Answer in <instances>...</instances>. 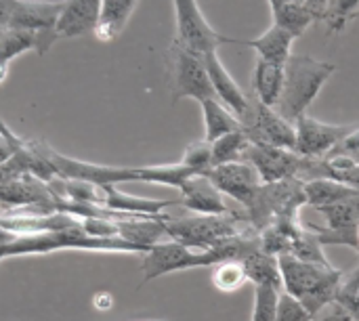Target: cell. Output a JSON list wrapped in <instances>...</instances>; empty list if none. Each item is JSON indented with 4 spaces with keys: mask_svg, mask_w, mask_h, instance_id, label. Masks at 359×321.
I'll return each instance as SVG.
<instances>
[{
    "mask_svg": "<svg viewBox=\"0 0 359 321\" xmlns=\"http://www.w3.org/2000/svg\"><path fill=\"white\" fill-rule=\"evenodd\" d=\"M337 71L334 63L313 59L309 55H290L284 65V90L276 109L290 122L307 114L324 84Z\"/></svg>",
    "mask_w": 359,
    "mask_h": 321,
    "instance_id": "obj_2",
    "label": "cell"
},
{
    "mask_svg": "<svg viewBox=\"0 0 359 321\" xmlns=\"http://www.w3.org/2000/svg\"><path fill=\"white\" fill-rule=\"evenodd\" d=\"M166 65L170 71L172 103H179L181 99H196L200 103L215 97L204 55H198L175 40L166 53Z\"/></svg>",
    "mask_w": 359,
    "mask_h": 321,
    "instance_id": "obj_5",
    "label": "cell"
},
{
    "mask_svg": "<svg viewBox=\"0 0 359 321\" xmlns=\"http://www.w3.org/2000/svg\"><path fill=\"white\" fill-rule=\"evenodd\" d=\"M353 126L328 124L309 114H303L294 120V151L309 160H324L332 153V149L349 135Z\"/></svg>",
    "mask_w": 359,
    "mask_h": 321,
    "instance_id": "obj_10",
    "label": "cell"
},
{
    "mask_svg": "<svg viewBox=\"0 0 359 321\" xmlns=\"http://www.w3.org/2000/svg\"><path fill=\"white\" fill-rule=\"evenodd\" d=\"M341 320H343V317H339V315H328V317H320V315H318V317H313L311 321H341Z\"/></svg>",
    "mask_w": 359,
    "mask_h": 321,
    "instance_id": "obj_41",
    "label": "cell"
},
{
    "mask_svg": "<svg viewBox=\"0 0 359 321\" xmlns=\"http://www.w3.org/2000/svg\"><path fill=\"white\" fill-rule=\"evenodd\" d=\"M206 177L215 183V187L236 200L238 204L246 208H250V204L255 202L263 181L257 172V168L246 162V160H240V162H227V164H219V166H212Z\"/></svg>",
    "mask_w": 359,
    "mask_h": 321,
    "instance_id": "obj_12",
    "label": "cell"
},
{
    "mask_svg": "<svg viewBox=\"0 0 359 321\" xmlns=\"http://www.w3.org/2000/svg\"><path fill=\"white\" fill-rule=\"evenodd\" d=\"M101 0H61L57 19L59 38H80L93 34L99 23Z\"/></svg>",
    "mask_w": 359,
    "mask_h": 321,
    "instance_id": "obj_16",
    "label": "cell"
},
{
    "mask_svg": "<svg viewBox=\"0 0 359 321\" xmlns=\"http://www.w3.org/2000/svg\"><path fill=\"white\" fill-rule=\"evenodd\" d=\"M358 238H359V231H358ZM358 252H359V248H358Z\"/></svg>",
    "mask_w": 359,
    "mask_h": 321,
    "instance_id": "obj_44",
    "label": "cell"
},
{
    "mask_svg": "<svg viewBox=\"0 0 359 321\" xmlns=\"http://www.w3.org/2000/svg\"><path fill=\"white\" fill-rule=\"evenodd\" d=\"M204 63H206V71H208V78H210V84L215 88V97L227 105L242 122V126L248 122V118L252 116V109H255V101H250L244 90L240 88V84L233 80V76L227 71V67L221 63L219 55L217 53H208L204 55Z\"/></svg>",
    "mask_w": 359,
    "mask_h": 321,
    "instance_id": "obj_14",
    "label": "cell"
},
{
    "mask_svg": "<svg viewBox=\"0 0 359 321\" xmlns=\"http://www.w3.org/2000/svg\"><path fill=\"white\" fill-rule=\"evenodd\" d=\"M13 151H15V149H13L11 141H8L6 137H2V135H0V166H2L11 156H13Z\"/></svg>",
    "mask_w": 359,
    "mask_h": 321,
    "instance_id": "obj_37",
    "label": "cell"
},
{
    "mask_svg": "<svg viewBox=\"0 0 359 321\" xmlns=\"http://www.w3.org/2000/svg\"><path fill=\"white\" fill-rule=\"evenodd\" d=\"M181 162L185 166H189L194 172L206 175L212 168V149H210V143L202 139V141H196V143L187 145L185 151H183Z\"/></svg>",
    "mask_w": 359,
    "mask_h": 321,
    "instance_id": "obj_33",
    "label": "cell"
},
{
    "mask_svg": "<svg viewBox=\"0 0 359 321\" xmlns=\"http://www.w3.org/2000/svg\"><path fill=\"white\" fill-rule=\"evenodd\" d=\"M6 74H8V65H6V63H0V84L4 82Z\"/></svg>",
    "mask_w": 359,
    "mask_h": 321,
    "instance_id": "obj_40",
    "label": "cell"
},
{
    "mask_svg": "<svg viewBox=\"0 0 359 321\" xmlns=\"http://www.w3.org/2000/svg\"><path fill=\"white\" fill-rule=\"evenodd\" d=\"M324 162V177L334 179L339 183H345L359 191V164L347 158L339 156H328L322 160Z\"/></svg>",
    "mask_w": 359,
    "mask_h": 321,
    "instance_id": "obj_31",
    "label": "cell"
},
{
    "mask_svg": "<svg viewBox=\"0 0 359 321\" xmlns=\"http://www.w3.org/2000/svg\"><path fill=\"white\" fill-rule=\"evenodd\" d=\"M240 263L246 271V280L252 286H273L278 290L282 288V273H280L278 257L267 254L265 250L257 248L250 254H246Z\"/></svg>",
    "mask_w": 359,
    "mask_h": 321,
    "instance_id": "obj_23",
    "label": "cell"
},
{
    "mask_svg": "<svg viewBox=\"0 0 359 321\" xmlns=\"http://www.w3.org/2000/svg\"><path fill=\"white\" fill-rule=\"evenodd\" d=\"M288 2H301V0H269L271 8H276V6H282V4H288Z\"/></svg>",
    "mask_w": 359,
    "mask_h": 321,
    "instance_id": "obj_39",
    "label": "cell"
},
{
    "mask_svg": "<svg viewBox=\"0 0 359 321\" xmlns=\"http://www.w3.org/2000/svg\"><path fill=\"white\" fill-rule=\"evenodd\" d=\"M280 290L273 286H255V305L250 321H276Z\"/></svg>",
    "mask_w": 359,
    "mask_h": 321,
    "instance_id": "obj_32",
    "label": "cell"
},
{
    "mask_svg": "<svg viewBox=\"0 0 359 321\" xmlns=\"http://www.w3.org/2000/svg\"><path fill=\"white\" fill-rule=\"evenodd\" d=\"M330 156H339V158H347L359 164V126H353L349 130V135L332 149Z\"/></svg>",
    "mask_w": 359,
    "mask_h": 321,
    "instance_id": "obj_35",
    "label": "cell"
},
{
    "mask_svg": "<svg viewBox=\"0 0 359 321\" xmlns=\"http://www.w3.org/2000/svg\"><path fill=\"white\" fill-rule=\"evenodd\" d=\"M172 2H175V23H177L175 40L185 48L198 55H208V53H217L223 44H242V40L238 38H227L219 34L204 17L198 0H172Z\"/></svg>",
    "mask_w": 359,
    "mask_h": 321,
    "instance_id": "obj_6",
    "label": "cell"
},
{
    "mask_svg": "<svg viewBox=\"0 0 359 321\" xmlns=\"http://www.w3.org/2000/svg\"><path fill=\"white\" fill-rule=\"evenodd\" d=\"M166 235L183 246H189L194 250H210L225 240L240 235L248 229H255L252 225L246 227L244 219L236 212L231 214H196V217H181L164 221Z\"/></svg>",
    "mask_w": 359,
    "mask_h": 321,
    "instance_id": "obj_3",
    "label": "cell"
},
{
    "mask_svg": "<svg viewBox=\"0 0 359 321\" xmlns=\"http://www.w3.org/2000/svg\"><path fill=\"white\" fill-rule=\"evenodd\" d=\"M179 204L194 214H231L225 196L215 187V183L206 175L189 177L181 187Z\"/></svg>",
    "mask_w": 359,
    "mask_h": 321,
    "instance_id": "obj_15",
    "label": "cell"
},
{
    "mask_svg": "<svg viewBox=\"0 0 359 321\" xmlns=\"http://www.w3.org/2000/svg\"><path fill=\"white\" fill-rule=\"evenodd\" d=\"M147 321H168V320H147Z\"/></svg>",
    "mask_w": 359,
    "mask_h": 321,
    "instance_id": "obj_42",
    "label": "cell"
},
{
    "mask_svg": "<svg viewBox=\"0 0 359 321\" xmlns=\"http://www.w3.org/2000/svg\"><path fill=\"white\" fill-rule=\"evenodd\" d=\"M137 181L141 183H154V185H166L179 189L189 177L198 175L183 162L177 164H151V166H135Z\"/></svg>",
    "mask_w": 359,
    "mask_h": 321,
    "instance_id": "obj_25",
    "label": "cell"
},
{
    "mask_svg": "<svg viewBox=\"0 0 359 321\" xmlns=\"http://www.w3.org/2000/svg\"><path fill=\"white\" fill-rule=\"evenodd\" d=\"M313 317L309 315V311L297 301L292 299L288 292L280 294V303H278V313L276 321H311Z\"/></svg>",
    "mask_w": 359,
    "mask_h": 321,
    "instance_id": "obj_34",
    "label": "cell"
},
{
    "mask_svg": "<svg viewBox=\"0 0 359 321\" xmlns=\"http://www.w3.org/2000/svg\"><path fill=\"white\" fill-rule=\"evenodd\" d=\"M13 6H15V0H0V29L8 25Z\"/></svg>",
    "mask_w": 359,
    "mask_h": 321,
    "instance_id": "obj_36",
    "label": "cell"
},
{
    "mask_svg": "<svg viewBox=\"0 0 359 321\" xmlns=\"http://www.w3.org/2000/svg\"><path fill=\"white\" fill-rule=\"evenodd\" d=\"M292 42H294V36L276 23H271L261 36L252 40H242V44L250 46L259 59L276 63V65H286V61L292 55Z\"/></svg>",
    "mask_w": 359,
    "mask_h": 321,
    "instance_id": "obj_19",
    "label": "cell"
},
{
    "mask_svg": "<svg viewBox=\"0 0 359 321\" xmlns=\"http://www.w3.org/2000/svg\"><path fill=\"white\" fill-rule=\"evenodd\" d=\"M278 263L284 292L297 299L311 317H318L320 311L339 296L343 273L337 267L301 261L292 254L278 257Z\"/></svg>",
    "mask_w": 359,
    "mask_h": 321,
    "instance_id": "obj_1",
    "label": "cell"
},
{
    "mask_svg": "<svg viewBox=\"0 0 359 321\" xmlns=\"http://www.w3.org/2000/svg\"><path fill=\"white\" fill-rule=\"evenodd\" d=\"M166 217L168 214H160V217L135 214L128 219H120L118 221V238H122L124 242L147 252L149 246L158 244L162 240V235H166V227H164Z\"/></svg>",
    "mask_w": 359,
    "mask_h": 321,
    "instance_id": "obj_18",
    "label": "cell"
},
{
    "mask_svg": "<svg viewBox=\"0 0 359 321\" xmlns=\"http://www.w3.org/2000/svg\"><path fill=\"white\" fill-rule=\"evenodd\" d=\"M61 2L48 0H15L11 19L6 27L29 29L38 36V57H42L53 44L59 40L57 19H59Z\"/></svg>",
    "mask_w": 359,
    "mask_h": 321,
    "instance_id": "obj_9",
    "label": "cell"
},
{
    "mask_svg": "<svg viewBox=\"0 0 359 321\" xmlns=\"http://www.w3.org/2000/svg\"><path fill=\"white\" fill-rule=\"evenodd\" d=\"M217 263H223V257L217 248L210 250H194L189 246H183L175 240L158 242L147 248L143 254L141 271H143V284L158 280L162 275H170L177 271L187 269H200V267H215Z\"/></svg>",
    "mask_w": 359,
    "mask_h": 321,
    "instance_id": "obj_4",
    "label": "cell"
},
{
    "mask_svg": "<svg viewBox=\"0 0 359 321\" xmlns=\"http://www.w3.org/2000/svg\"><path fill=\"white\" fill-rule=\"evenodd\" d=\"M359 15V0H330L322 21L326 23L328 32L339 34L345 32L347 23Z\"/></svg>",
    "mask_w": 359,
    "mask_h": 321,
    "instance_id": "obj_30",
    "label": "cell"
},
{
    "mask_svg": "<svg viewBox=\"0 0 359 321\" xmlns=\"http://www.w3.org/2000/svg\"><path fill=\"white\" fill-rule=\"evenodd\" d=\"M34 50L38 53V36L29 29L2 27L0 29V63H11L15 57Z\"/></svg>",
    "mask_w": 359,
    "mask_h": 321,
    "instance_id": "obj_27",
    "label": "cell"
},
{
    "mask_svg": "<svg viewBox=\"0 0 359 321\" xmlns=\"http://www.w3.org/2000/svg\"><path fill=\"white\" fill-rule=\"evenodd\" d=\"M137 2L139 0H101L99 23H97V27L93 32L95 38L101 40V42L116 40L124 32Z\"/></svg>",
    "mask_w": 359,
    "mask_h": 321,
    "instance_id": "obj_20",
    "label": "cell"
},
{
    "mask_svg": "<svg viewBox=\"0 0 359 321\" xmlns=\"http://www.w3.org/2000/svg\"><path fill=\"white\" fill-rule=\"evenodd\" d=\"M103 206L116 212L124 214H145V217H160L168 206H177L179 200H151V198H139L130 196L118 185H103Z\"/></svg>",
    "mask_w": 359,
    "mask_h": 321,
    "instance_id": "obj_17",
    "label": "cell"
},
{
    "mask_svg": "<svg viewBox=\"0 0 359 321\" xmlns=\"http://www.w3.org/2000/svg\"><path fill=\"white\" fill-rule=\"evenodd\" d=\"M284 90V65H276L263 59H257L252 71V93L255 99L263 105L276 107Z\"/></svg>",
    "mask_w": 359,
    "mask_h": 321,
    "instance_id": "obj_21",
    "label": "cell"
},
{
    "mask_svg": "<svg viewBox=\"0 0 359 321\" xmlns=\"http://www.w3.org/2000/svg\"><path fill=\"white\" fill-rule=\"evenodd\" d=\"M324 217L326 227L309 225L307 229L316 233L322 246H349L353 250L359 248V193L345 198L341 202L318 208Z\"/></svg>",
    "mask_w": 359,
    "mask_h": 321,
    "instance_id": "obj_8",
    "label": "cell"
},
{
    "mask_svg": "<svg viewBox=\"0 0 359 321\" xmlns=\"http://www.w3.org/2000/svg\"><path fill=\"white\" fill-rule=\"evenodd\" d=\"M250 143L273 145L284 149H294V122L286 120L276 107L263 105L255 99V109L248 122L242 126Z\"/></svg>",
    "mask_w": 359,
    "mask_h": 321,
    "instance_id": "obj_13",
    "label": "cell"
},
{
    "mask_svg": "<svg viewBox=\"0 0 359 321\" xmlns=\"http://www.w3.org/2000/svg\"><path fill=\"white\" fill-rule=\"evenodd\" d=\"M50 162L55 168V175L59 179H74V181H86L93 185H118V183H130L137 181V170L128 166H105V164H93L84 160H76L69 156H63L50 147Z\"/></svg>",
    "mask_w": 359,
    "mask_h": 321,
    "instance_id": "obj_11",
    "label": "cell"
},
{
    "mask_svg": "<svg viewBox=\"0 0 359 321\" xmlns=\"http://www.w3.org/2000/svg\"><path fill=\"white\" fill-rule=\"evenodd\" d=\"M271 15H273V23L288 29L294 38L303 36L309 29V25L313 21H318L316 15L311 13V8L307 6V0L276 6V8H271Z\"/></svg>",
    "mask_w": 359,
    "mask_h": 321,
    "instance_id": "obj_26",
    "label": "cell"
},
{
    "mask_svg": "<svg viewBox=\"0 0 359 321\" xmlns=\"http://www.w3.org/2000/svg\"><path fill=\"white\" fill-rule=\"evenodd\" d=\"M303 191H305V202L307 206L311 208H322V206H328V204H334V202H341L345 198H351L359 191H355L353 187L345 185V183H339L334 179H328V177H320V179H309L305 181L303 185Z\"/></svg>",
    "mask_w": 359,
    "mask_h": 321,
    "instance_id": "obj_24",
    "label": "cell"
},
{
    "mask_svg": "<svg viewBox=\"0 0 359 321\" xmlns=\"http://www.w3.org/2000/svg\"><path fill=\"white\" fill-rule=\"evenodd\" d=\"M341 321H349V320H345V317H343V320H341Z\"/></svg>",
    "mask_w": 359,
    "mask_h": 321,
    "instance_id": "obj_43",
    "label": "cell"
},
{
    "mask_svg": "<svg viewBox=\"0 0 359 321\" xmlns=\"http://www.w3.org/2000/svg\"><path fill=\"white\" fill-rule=\"evenodd\" d=\"M200 107H202V118H204V141L212 143L219 137L242 128L240 118L227 105H223L217 97L200 101Z\"/></svg>",
    "mask_w": 359,
    "mask_h": 321,
    "instance_id": "obj_22",
    "label": "cell"
},
{
    "mask_svg": "<svg viewBox=\"0 0 359 321\" xmlns=\"http://www.w3.org/2000/svg\"><path fill=\"white\" fill-rule=\"evenodd\" d=\"M212 284L219 292L231 294L248 284L246 271L240 261H223L212 267Z\"/></svg>",
    "mask_w": 359,
    "mask_h": 321,
    "instance_id": "obj_29",
    "label": "cell"
},
{
    "mask_svg": "<svg viewBox=\"0 0 359 321\" xmlns=\"http://www.w3.org/2000/svg\"><path fill=\"white\" fill-rule=\"evenodd\" d=\"M15 238H17V233H15V231H11V229H6V227H2V225H0V252H2V250H4L13 240H15Z\"/></svg>",
    "mask_w": 359,
    "mask_h": 321,
    "instance_id": "obj_38",
    "label": "cell"
},
{
    "mask_svg": "<svg viewBox=\"0 0 359 321\" xmlns=\"http://www.w3.org/2000/svg\"><path fill=\"white\" fill-rule=\"evenodd\" d=\"M61 198L53 191V187L34 177L21 175L17 179L0 183V206L4 210H27V212H59Z\"/></svg>",
    "mask_w": 359,
    "mask_h": 321,
    "instance_id": "obj_7",
    "label": "cell"
},
{
    "mask_svg": "<svg viewBox=\"0 0 359 321\" xmlns=\"http://www.w3.org/2000/svg\"><path fill=\"white\" fill-rule=\"evenodd\" d=\"M248 145H250V141H248V137H246V132L242 128L219 137L217 141L210 143V149H212V166L244 160Z\"/></svg>",
    "mask_w": 359,
    "mask_h": 321,
    "instance_id": "obj_28",
    "label": "cell"
}]
</instances>
